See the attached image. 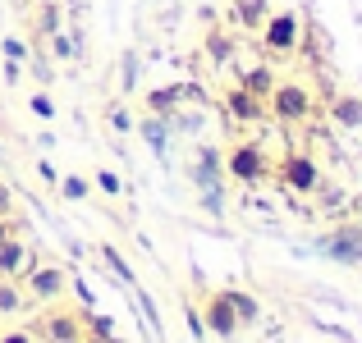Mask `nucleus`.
I'll list each match as a JSON object with an SVG mask.
<instances>
[{"label": "nucleus", "instance_id": "6e6552de", "mask_svg": "<svg viewBox=\"0 0 362 343\" xmlns=\"http://www.w3.org/2000/svg\"><path fill=\"white\" fill-rule=\"evenodd\" d=\"M202 320H206V335H216V339H234V335L243 330L239 316H234V307H230V298H225V289H221V293H206Z\"/></svg>", "mask_w": 362, "mask_h": 343}, {"label": "nucleus", "instance_id": "2f4dec72", "mask_svg": "<svg viewBox=\"0 0 362 343\" xmlns=\"http://www.w3.org/2000/svg\"><path fill=\"white\" fill-rule=\"evenodd\" d=\"M51 51H55V55L64 60V55H74V42H69L64 32H55V37H51Z\"/></svg>", "mask_w": 362, "mask_h": 343}, {"label": "nucleus", "instance_id": "cd10ccee", "mask_svg": "<svg viewBox=\"0 0 362 343\" xmlns=\"http://www.w3.org/2000/svg\"><path fill=\"white\" fill-rule=\"evenodd\" d=\"M188 335H193L197 343L211 339V335H206V320H202V311H197V307H188Z\"/></svg>", "mask_w": 362, "mask_h": 343}, {"label": "nucleus", "instance_id": "39448f33", "mask_svg": "<svg viewBox=\"0 0 362 343\" xmlns=\"http://www.w3.org/2000/svg\"><path fill=\"white\" fill-rule=\"evenodd\" d=\"M275 179H280L289 193H303V197H312L321 188V165L312 156H303V151H289V156L275 165Z\"/></svg>", "mask_w": 362, "mask_h": 343}, {"label": "nucleus", "instance_id": "72a5a7b5", "mask_svg": "<svg viewBox=\"0 0 362 343\" xmlns=\"http://www.w3.org/2000/svg\"><path fill=\"white\" fill-rule=\"evenodd\" d=\"M0 73H5V83H18V78H23V64H18V60H5V69H0Z\"/></svg>", "mask_w": 362, "mask_h": 343}, {"label": "nucleus", "instance_id": "b1692460", "mask_svg": "<svg viewBox=\"0 0 362 343\" xmlns=\"http://www.w3.org/2000/svg\"><path fill=\"white\" fill-rule=\"evenodd\" d=\"M37 32H42V37L60 32V5H42V14H37Z\"/></svg>", "mask_w": 362, "mask_h": 343}, {"label": "nucleus", "instance_id": "f8f14e48", "mask_svg": "<svg viewBox=\"0 0 362 343\" xmlns=\"http://www.w3.org/2000/svg\"><path fill=\"white\" fill-rule=\"evenodd\" d=\"M188 97H193V88H184V83H170V88L147 92V110H151V114H165V119H175V110L184 106Z\"/></svg>", "mask_w": 362, "mask_h": 343}, {"label": "nucleus", "instance_id": "f03ea898", "mask_svg": "<svg viewBox=\"0 0 362 343\" xmlns=\"http://www.w3.org/2000/svg\"><path fill=\"white\" fill-rule=\"evenodd\" d=\"M225 174H230L234 183L252 188V183H266V179H271V160H266V151L257 147V142H234L230 156H225Z\"/></svg>", "mask_w": 362, "mask_h": 343}, {"label": "nucleus", "instance_id": "5701e85b", "mask_svg": "<svg viewBox=\"0 0 362 343\" xmlns=\"http://www.w3.org/2000/svg\"><path fill=\"white\" fill-rule=\"evenodd\" d=\"M92 188H97V193H106V197H119L124 193V179L115 174V169H97V174H92Z\"/></svg>", "mask_w": 362, "mask_h": 343}, {"label": "nucleus", "instance_id": "9d476101", "mask_svg": "<svg viewBox=\"0 0 362 343\" xmlns=\"http://www.w3.org/2000/svg\"><path fill=\"white\" fill-rule=\"evenodd\" d=\"M225 110H230V119H239V124H262L266 119V101L252 97L247 88H230V92H225Z\"/></svg>", "mask_w": 362, "mask_h": 343}, {"label": "nucleus", "instance_id": "ddd939ff", "mask_svg": "<svg viewBox=\"0 0 362 343\" xmlns=\"http://www.w3.org/2000/svg\"><path fill=\"white\" fill-rule=\"evenodd\" d=\"M170 128H175V119H165V114H147V119L138 124L142 142H147L156 156H165V151H170Z\"/></svg>", "mask_w": 362, "mask_h": 343}, {"label": "nucleus", "instance_id": "c756f323", "mask_svg": "<svg viewBox=\"0 0 362 343\" xmlns=\"http://www.w3.org/2000/svg\"><path fill=\"white\" fill-rule=\"evenodd\" d=\"M110 124H115L119 133H129V128H133V114L124 110V106H110Z\"/></svg>", "mask_w": 362, "mask_h": 343}, {"label": "nucleus", "instance_id": "393cba45", "mask_svg": "<svg viewBox=\"0 0 362 343\" xmlns=\"http://www.w3.org/2000/svg\"><path fill=\"white\" fill-rule=\"evenodd\" d=\"M197 202H202V211L216 215V220L225 215V193H221V188H202V193H197Z\"/></svg>", "mask_w": 362, "mask_h": 343}, {"label": "nucleus", "instance_id": "7c9ffc66", "mask_svg": "<svg viewBox=\"0 0 362 343\" xmlns=\"http://www.w3.org/2000/svg\"><path fill=\"white\" fill-rule=\"evenodd\" d=\"M0 220H14V193L0 183Z\"/></svg>", "mask_w": 362, "mask_h": 343}, {"label": "nucleus", "instance_id": "4468645a", "mask_svg": "<svg viewBox=\"0 0 362 343\" xmlns=\"http://www.w3.org/2000/svg\"><path fill=\"white\" fill-rule=\"evenodd\" d=\"M330 119L339 128H362V97H335L330 101Z\"/></svg>", "mask_w": 362, "mask_h": 343}, {"label": "nucleus", "instance_id": "dca6fc26", "mask_svg": "<svg viewBox=\"0 0 362 343\" xmlns=\"http://www.w3.org/2000/svg\"><path fill=\"white\" fill-rule=\"evenodd\" d=\"M239 88H247V92H252V97H271V88H275V73H271V64H252V69H247L243 73V78H239Z\"/></svg>", "mask_w": 362, "mask_h": 343}, {"label": "nucleus", "instance_id": "473e14b6", "mask_svg": "<svg viewBox=\"0 0 362 343\" xmlns=\"http://www.w3.org/2000/svg\"><path fill=\"white\" fill-rule=\"evenodd\" d=\"M0 343H33V330H5Z\"/></svg>", "mask_w": 362, "mask_h": 343}, {"label": "nucleus", "instance_id": "f704fd0d", "mask_svg": "<svg viewBox=\"0 0 362 343\" xmlns=\"http://www.w3.org/2000/svg\"><path fill=\"white\" fill-rule=\"evenodd\" d=\"M133 73H138V55H124V88H133Z\"/></svg>", "mask_w": 362, "mask_h": 343}, {"label": "nucleus", "instance_id": "a878e982", "mask_svg": "<svg viewBox=\"0 0 362 343\" xmlns=\"http://www.w3.org/2000/svg\"><path fill=\"white\" fill-rule=\"evenodd\" d=\"M0 51H5V60H18V64L33 60V51H28V46L18 42V37H5V42H0Z\"/></svg>", "mask_w": 362, "mask_h": 343}, {"label": "nucleus", "instance_id": "f257e3e1", "mask_svg": "<svg viewBox=\"0 0 362 343\" xmlns=\"http://www.w3.org/2000/svg\"><path fill=\"white\" fill-rule=\"evenodd\" d=\"M262 46L266 55H293L303 46V18L293 9H271L262 23Z\"/></svg>", "mask_w": 362, "mask_h": 343}, {"label": "nucleus", "instance_id": "7ed1b4c3", "mask_svg": "<svg viewBox=\"0 0 362 343\" xmlns=\"http://www.w3.org/2000/svg\"><path fill=\"white\" fill-rule=\"evenodd\" d=\"M266 114L280 124H303L312 114V92L303 83H275L271 97H266Z\"/></svg>", "mask_w": 362, "mask_h": 343}, {"label": "nucleus", "instance_id": "4be33fe9", "mask_svg": "<svg viewBox=\"0 0 362 343\" xmlns=\"http://www.w3.org/2000/svg\"><path fill=\"white\" fill-rule=\"evenodd\" d=\"M97 256H101V261H106V265H110V270H115V275H119V279H124V284H133V270H129V261H124V256H119V247H110V243H101V247H97Z\"/></svg>", "mask_w": 362, "mask_h": 343}, {"label": "nucleus", "instance_id": "bb28decb", "mask_svg": "<svg viewBox=\"0 0 362 343\" xmlns=\"http://www.w3.org/2000/svg\"><path fill=\"white\" fill-rule=\"evenodd\" d=\"M28 106H33L37 119H55V101L46 97V92H33V101H28Z\"/></svg>", "mask_w": 362, "mask_h": 343}, {"label": "nucleus", "instance_id": "c9c22d12", "mask_svg": "<svg viewBox=\"0 0 362 343\" xmlns=\"http://www.w3.org/2000/svg\"><path fill=\"white\" fill-rule=\"evenodd\" d=\"M37 174H42L46 183H60V174H55V169H51V160H37Z\"/></svg>", "mask_w": 362, "mask_h": 343}, {"label": "nucleus", "instance_id": "f3484780", "mask_svg": "<svg viewBox=\"0 0 362 343\" xmlns=\"http://www.w3.org/2000/svg\"><path fill=\"white\" fill-rule=\"evenodd\" d=\"M266 14H271L266 0H234V23H239V28H262Z\"/></svg>", "mask_w": 362, "mask_h": 343}, {"label": "nucleus", "instance_id": "a211bd4d", "mask_svg": "<svg viewBox=\"0 0 362 343\" xmlns=\"http://www.w3.org/2000/svg\"><path fill=\"white\" fill-rule=\"evenodd\" d=\"M206 55H211L216 64H225V60H234V37L230 32H221V28H211V32H206Z\"/></svg>", "mask_w": 362, "mask_h": 343}, {"label": "nucleus", "instance_id": "58836bf2", "mask_svg": "<svg viewBox=\"0 0 362 343\" xmlns=\"http://www.w3.org/2000/svg\"><path fill=\"white\" fill-rule=\"evenodd\" d=\"M354 206H358V211H362V197H358V202H354Z\"/></svg>", "mask_w": 362, "mask_h": 343}, {"label": "nucleus", "instance_id": "1a4fd4ad", "mask_svg": "<svg viewBox=\"0 0 362 343\" xmlns=\"http://www.w3.org/2000/svg\"><path fill=\"white\" fill-rule=\"evenodd\" d=\"M28 265H37V252H28V243L18 234L5 238V243H0V279H18Z\"/></svg>", "mask_w": 362, "mask_h": 343}, {"label": "nucleus", "instance_id": "c85d7f7f", "mask_svg": "<svg viewBox=\"0 0 362 343\" xmlns=\"http://www.w3.org/2000/svg\"><path fill=\"white\" fill-rule=\"evenodd\" d=\"M138 307H142V316H147V325H151V330L160 335V311H156V302H151L147 293H138Z\"/></svg>", "mask_w": 362, "mask_h": 343}, {"label": "nucleus", "instance_id": "6ab92c4d", "mask_svg": "<svg viewBox=\"0 0 362 343\" xmlns=\"http://www.w3.org/2000/svg\"><path fill=\"white\" fill-rule=\"evenodd\" d=\"M28 298H23V284L14 279H0V316H14V311H23Z\"/></svg>", "mask_w": 362, "mask_h": 343}, {"label": "nucleus", "instance_id": "9b49d317", "mask_svg": "<svg viewBox=\"0 0 362 343\" xmlns=\"http://www.w3.org/2000/svg\"><path fill=\"white\" fill-rule=\"evenodd\" d=\"M221 174H225L221 151L202 142V147H197V160H193V183H197V193H202V188H221Z\"/></svg>", "mask_w": 362, "mask_h": 343}, {"label": "nucleus", "instance_id": "20e7f679", "mask_svg": "<svg viewBox=\"0 0 362 343\" xmlns=\"http://www.w3.org/2000/svg\"><path fill=\"white\" fill-rule=\"evenodd\" d=\"M18 279H23V298L28 302H60L64 289H69V275H64L60 265H42V261L28 265Z\"/></svg>", "mask_w": 362, "mask_h": 343}, {"label": "nucleus", "instance_id": "0eeeda50", "mask_svg": "<svg viewBox=\"0 0 362 343\" xmlns=\"http://www.w3.org/2000/svg\"><path fill=\"white\" fill-rule=\"evenodd\" d=\"M33 335L51 339V343H83L88 339V330H83V311L74 307H51L42 320L33 325Z\"/></svg>", "mask_w": 362, "mask_h": 343}, {"label": "nucleus", "instance_id": "412c9836", "mask_svg": "<svg viewBox=\"0 0 362 343\" xmlns=\"http://www.w3.org/2000/svg\"><path fill=\"white\" fill-rule=\"evenodd\" d=\"M83 330H88L92 339H106V343H115V320H110V316H97V311H83Z\"/></svg>", "mask_w": 362, "mask_h": 343}, {"label": "nucleus", "instance_id": "2eb2a0df", "mask_svg": "<svg viewBox=\"0 0 362 343\" xmlns=\"http://www.w3.org/2000/svg\"><path fill=\"white\" fill-rule=\"evenodd\" d=\"M225 298H230V307H234V316H239V325H257V320H262V302H257L252 293L225 289Z\"/></svg>", "mask_w": 362, "mask_h": 343}, {"label": "nucleus", "instance_id": "e433bc0d", "mask_svg": "<svg viewBox=\"0 0 362 343\" xmlns=\"http://www.w3.org/2000/svg\"><path fill=\"white\" fill-rule=\"evenodd\" d=\"M5 238H14V220H0V243H5Z\"/></svg>", "mask_w": 362, "mask_h": 343}, {"label": "nucleus", "instance_id": "423d86ee", "mask_svg": "<svg viewBox=\"0 0 362 343\" xmlns=\"http://www.w3.org/2000/svg\"><path fill=\"white\" fill-rule=\"evenodd\" d=\"M317 252L339 265H362V224H339L317 238Z\"/></svg>", "mask_w": 362, "mask_h": 343}, {"label": "nucleus", "instance_id": "aec40b11", "mask_svg": "<svg viewBox=\"0 0 362 343\" xmlns=\"http://www.w3.org/2000/svg\"><path fill=\"white\" fill-rule=\"evenodd\" d=\"M60 193H64V202H88V197H92V179L64 174V179H60Z\"/></svg>", "mask_w": 362, "mask_h": 343}, {"label": "nucleus", "instance_id": "4c0bfd02", "mask_svg": "<svg viewBox=\"0 0 362 343\" xmlns=\"http://www.w3.org/2000/svg\"><path fill=\"white\" fill-rule=\"evenodd\" d=\"M83 343H106V339H92V335H88V339H83Z\"/></svg>", "mask_w": 362, "mask_h": 343}]
</instances>
